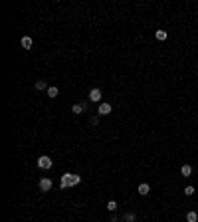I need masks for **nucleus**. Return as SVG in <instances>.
<instances>
[{"mask_svg": "<svg viewBox=\"0 0 198 222\" xmlns=\"http://www.w3.org/2000/svg\"><path fill=\"white\" fill-rule=\"evenodd\" d=\"M81 182V177L79 175H73V173H66L62 175V180H60V187L62 189H69V187H75Z\"/></svg>", "mask_w": 198, "mask_h": 222, "instance_id": "1", "label": "nucleus"}, {"mask_svg": "<svg viewBox=\"0 0 198 222\" xmlns=\"http://www.w3.org/2000/svg\"><path fill=\"white\" fill-rule=\"evenodd\" d=\"M38 166H40V169H52V159H50V157H40V159H38Z\"/></svg>", "mask_w": 198, "mask_h": 222, "instance_id": "2", "label": "nucleus"}, {"mask_svg": "<svg viewBox=\"0 0 198 222\" xmlns=\"http://www.w3.org/2000/svg\"><path fill=\"white\" fill-rule=\"evenodd\" d=\"M52 185H54V182H52L50 178H42V180H40V190L48 192V190H52Z\"/></svg>", "mask_w": 198, "mask_h": 222, "instance_id": "3", "label": "nucleus"}, {"mask_svg": "<svg viewBox=\"0 0 198 222\" xmlns=\"http://www.w3.org/2000/svg\"><path fill=\"white\" fill-rule=\"evenodd\" d=\"M89 101H101V89L93 87L89 91Z\"/></svg>", "mask_w": 198, "mask_h": 222, "instance_id": "4", "label": "nucleus"}, {"mask_svg": "<svg viewBox=\"0 0 198 222\" xmlns=\"http://www.w3.org/2000/svg\"><path fill=\"white\" fill-rule=\"evenodd\" d=\"M97 113H99V115H109V113H111V105H109V103H99Z\"/></svg>", "mask_w": 198, "mask_h": 222, "instance_id": "5", "label": "nucleus"}, {"mask_svg": "<svg viewBox=\"0 0 198 222\" xmlns=\"http://www.w3.org/2000/svg\"><path fill=\"white\" fill-rule=\"evenodd\" d=\"M20 44H22V48L30 50V48H32V38H30V36H24L22 40H20Z\"/></svg>", "mask_w": 198, "mask_h": 222, "instance_id": "6", "label": "nucleus"}, {"mask_svg": "<svg viewBox=\"0 0 198 222\" xmlns=\"http://www.w3.org/2000/svg\"><path fill=\"white\" fill-rule=\"evenodd\" d=\"M180 175H182V177H190V175H192V166H190V165H182Z\"/></svg>", "mask_w": 198, "mask_h": 222, "instance_id": "7", "label": "nucleus"}, {"mask_svg": "<svg viewBox=\"0 0 198 222\" xmlns=\"http://www.w3.org/2000/svg\"><path fill=\"white\" fill-rule=\"evenodd\" d=\"M149 192H151V187H149V185H147V182H143V185H139V194H149Z\"/></svg>", "mask_w": 198, "mask_h": 222, "instance_id": "8", "label": "nucleus"}, {"mask_svg": "<svg viewBox=\"0 0 198 222\" xmlns=\"http://www.w3.org/2000/svg\"><path fill=\"white\" fill-rule=\"evenodd\" d=\"M57 93H60V89L55 87V85H52V87H48V97H57Z\"/></svg>", "mask_w": 198, "mask_h": 222, "instance_id": "9", "label": "nucleus"}, {"mask_svg": "<svg viewBox=\"0 0 198 222\" xmlns=\"http://www.w3.org/2000/svg\"><path fill=\"white\" fill-rule=\"evenodd\" d=\"M154 36H156V40H161V42H163V40H166V36H168V34H166L165 30H156V34H154Z\"/></svg>", "mask_w": 198, "mask_h": 222, "instance_id": "10", "label": "nucleus"}, {"mask_svg": "<svg viewBox=\"0 0 198 222\" xmlns=\"http://www.w3.org/2000/svg\"><path fill=\"white\" fill-rule=\"evenodd\" d=\"M46 87H48V85H46L44 79H38V81H36V89H38V91H44Z\"/></svg>", "mask_w": 198, "mask_h": 222, "instance_id": "11", "label": "nucleus"}, {"mask_svg": "<svg viewBox=\"0 0 198 222\" xmlns=\"http://www.w3.org/2000/svg\"><path fill=\"white\" fill-rule=\"evenodd\" d=\"M135 218H137V216H135V212H127L123 220H125V222H135Z\"/></svg>", "mask_w": 198, "mask_h": 222, "instance_id": "12", "label": "nucleus"}, {"mask_svg": "<svg viewBox=\"0 0 198 222\" xmlns=\"http://www.w3.org/2000/svg\"><path fill=\"white\" fill-rule=\"evenodd\" d=\"M186 220L188 222H196L198 220V214H196V212H188V214H186Z\"/></svg>", "mask_w": 198, "mask_h": 222, "instance_id": "13", "label": "nucleus"}, {"mask_svg": "<svg viewBox=\"0 0 198 222\" xmlns=\"http://www.w3.org/2000/svg\"><path fill=\"white\" fill-rule=\"evenodd\" d=\"M107 210H111V212L117 210V202H115V200H109V202H107Z\"/></svg>", "mask_w": 198, "mask_h": 222, "instance_id": "14", "label": "nucleus"}, {"mask_svg": "<svg viewBox=\"0 0 198 222\" xmlns=\"http://www.w3.org/2000/svg\"><path fill=\"white\" fill-rule=\"evenodd\" d=\"M71 111H73V113H81V111H83V107H81V103H75V105H73V107H71Z\"/></svg>", "mask_w": 198, "mask_h": 222, "instance_id": "15", "label": "nucleus"}, {"mask_svg": "<svg viewBox=\"0 0 198 222\" xmlns=\"http://www.w3.org/2000/svg\"><path fill=\"white\" fill-rule=\"evenodd\" d=\"M89 125H99V117H97V115H95V117H91V119H89Z\"/></svg>", "mask_w": 198, "mask_h": 222, "instance_id": "16", "label": "nucleus"}, {"mask_svg": "<svg viewBox=\"0 0 198 222\" xmlns=\"http://www.w3.org/2000/svg\"><path fill=\"white\" fill-rule=\"evenodd\" d=\"M184 192H186V196L194 194V187H186V189H184Z\"/></svg>", "mask_w": 198, "mask_h": 222, "instance_id": "17", "label": "nucleus"}, {"mask_svg": "<svg viewBox=\"0 0 198 222\" xmlns=\"http://www.w3.org/2000/svg\"><path fill=\"white\" fill-rule=\"evenodd\" d=\"M111 222H121V218H119V216H113V218H111Z\"/></svg>", "mask_w": 198, "mask_h": 222, "instance_id": "18", "label": "nucleus"}]
</instances>
